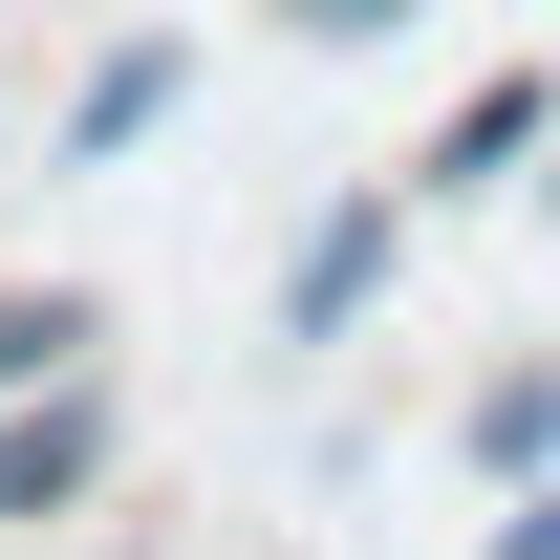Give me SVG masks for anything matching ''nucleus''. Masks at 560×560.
Listing matches in <instances>:
<instances>
[{
    "mask_svg": "<svg viewBox=\"0 0 560 560\" xmlns=\"http://www.w3.org/2000/svg\"><path fill=\"white\" fill-rule=\"evenodd\" d=\"M108 495V366H44V388H0V539H44Z\"/></svg>",
    "mask_w": 560,
    "mask_h": 560,
    "instance_id": "f257e3e1",
    "label": "nucleus"
},
{
    "mask_svg": "<svg viewBox=\"0 0 560 560\" xmlns=\"http://www.w3.org/2000/svg\"><path fill=\"white\" fill-rule=\"evenodd\" d=\"M388 259H410V195H324L302 259H280V346H346L366 302H388Z\"/></svg>",
    "mask_w": 560,
    "mask_h": 560,
    "instance_id": "f03ea898",
    "label": "nucleus"
},
{
    "mask_svg": "<svg viewBox=\"0 0 560 560\" xmlns=\"http://www.w3.org/2000/svg\"><path fill=\"white\" fill-rule=\"evenodd\" d=\"M173 86H195V44H173V22H130V44L66 86V173H108L130 130H173Z\"/></svg>",
    "mask_w": 560,
    "mask_h": 560,
    "instance_id": "7ed1b4c3",
    "label": "nucleus"
},
{
    "mask_svg": "<svg viewBox=\"0 0 560 560\" xmlns=\"http://www.w3.org/2000/svg\"><path fill=\"white\" fill-rule=\"evenodd\" d=\"M539 130H560V86H517V66H495L475 108L431 130V195H475V173H517V151H539Z\"/></svg>",
    "mask_w": 560,
    "mask_h": 560,
    "instance_id": "20e7f679",
    "label": "nucleus"
},
{
    "mask_svg": "<svg viewBox=\"0 0 560 560\" xmlns=\"http://www.w3.org/2000/svg\"><path fill=\"white\" fill-rule=\"evenodd\" d=\"M475 475H495V495H517V475H560V346L475 388Z\"/></svg>",
    "mask_w": 560,
    "mask_h": 560,
    "instance_id": "39448f33",
    "label": "nucleus"
},
{
    "mask_svg": "<svg viewBox=\"0 0 560 560\" xmlns=\"http://www.w3.org/2000/svg\"><path fill=\"white\" fill-rule=\"evenodd\" d=\"M108 324H86V280H0V388H44V366H86Z\"/></svg>",
    "mask_w": 560,
    "mask_h": 560,
    "instance_id": "423d86ee",
    "label": "nucleus"
},
{
    "mask_svg": "<svg viewBox=\"0 0 560 560\" xmlns=\"http://www.w3.org/2000/svg\"><path fill=\"white\" fill-rule=\"evenodd\" d=\"M475 560H560V475H517V517H495Z\"/></svg>",
    "mask_w": 560,
    "mask_h": 560,
    "instance_id": "0eeeda50",
    "label": "nucleus"
},
{
    "mask_svg": "<svg viewBox=\"0 0 560 560\" xmlns=\"http://www.w3.org/2000/svg\"><path fill=\"white\" fill-rule=\"evenodd\" d=\"M388 22H431V0H302V44H388Z\"/></svg>",
    "mask_w": 560,
    "mask_h": 560,
    "instance_id": "6e6552de",
    "label": "nucleus"
},
{
    "mask_svg": "<svg viewBox=\"0 0 560 560\" xmlns=\"http://www.w3.org/2000/svg\"><path fill=\"white\" fill-rule=\"evenodd\" d=\"M539 151H560V130H539ZM539 215H560V173H539Z\"/></svg>",
    "mask_w": 560,
    "mask_h": 560,
    "instance_id": "1a4fd4ad",
    "label": "nucleus"
}]
</instances>
